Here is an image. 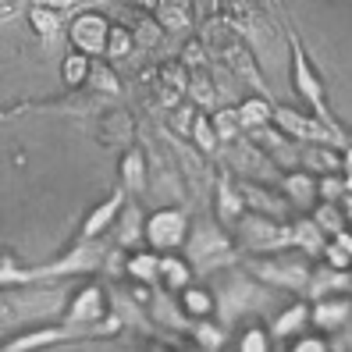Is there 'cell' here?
Wrapping results in <instances>:
<instances>
[{
    "mask_svg": "<svg viewBox=\"0 0 352 352\" xmlns=\"http://www.w3.org/2000/svg\"><path fill=\"white\" fill-rule=\"evenodd\" d=\"M235 228H239V235H242V242L250 245V250H278V245L292 242V228L274 224L271 217H263V214H239Z\"/></svg>",
    "mask_w": 352,
    "mask_h": 352,
    "instance_id": "obj_1",
    "label": "cell"
},
{
    "mask_svg": "<svg viewBox=\"0 0 352 352\" xmlns=\"http://www.w3.org/2000/svg\"><path fill=\"white\" fill-rule=\"evenodd\" d=\"M93 132H96V142H100V146H107V150L129 146L132 135H135V118L125 107H107V111L96 114Z\"/></svg>",
    "mask_w": 352,
    "mask_h": 352,
    "instance_id": "obj_2",
    "label": "cell"
},
{
    "mask_svg": "<svg viewBox=\"0 0 352 352\" xmlns=\"http://www.w3.org/2000/svg\"><path fill=\"white\" fill-rule=\"evenodd\" d=\"M292 50H296V89L314 103V111L320 114V121L331 129V132H338L335 129V121H331V114H327V107H324V86H320V78L314 75V68H309V60H306V54H302V47H299V39L292 36ZM342 135V132H338Z\"/></svg>",
    "mask_w": 352,
    "mask_h": 352,
    "instance_id": "obj_3",
    "label": "cell"
},
{
    "mask_svg": "<svg viewBox=\"0 0 352 352\" xmlns=\"http://www.w3.org/2000/svg\"><path fill=\"white\" fill-rule=\"evenodd\" d=\"M253 271L267 281H274L281 288H306L309 281V267L302 260H292V256H274V260H253L250 263Z\"/></svg>",
    "mask_w": 352,
    "mask_h": 352,
    "instance_id": "obj_4",
    "label": "cell"
},
{
    "mask_svg": "<svg viewBox=\"0 0 352 352\" xmlns=\"http://www.w3.org/2000/svg\"><path fill=\"white\" fill-rule=\"evenodd\" d=\"M185 214L182 210H157L146 221V239L157 250H175V245L185 242Z\"/></svg>",
    "mask_w": 352,
    "mask_h": 352,
    "instance_id": "obj_5",
    "label": "cell"
},
{
    "mask_svg": "<svg viewBox=\"0 0 352 352\" xmlns=\"http://www.w3.org/2000/svg\"><path fill=\"white\" fill-rule=\"evenodd\" d=\"M107 18L103 14H78L75 22H72V43H75V50H82V54H103L107 50Z\"/></svg>",
    "mask_w": 352,
    "mask_h": 352,
    "instance_id": "obj_6",
    "label": "cell"
},
{
    "mask_svg": "<svg viewBox=\"0 0 352 352\" xmlns=\"http://www.w3.org/2000/svg\"><path fill=\"white\" fill-rule=\"evenodd\" d=\"M107 292H103L100 285H89L75 292V302L68 309V320L72 324H93V320H107Z\"/></svg>",
    "mask_w": 352,
    "mask_h": 352,
    "instance_id": "obj_7",
    "label": "cell"
},
{
    "mask_svg": "<svg viewBox=\"0 0 352 352\" xmlns=\"http://www.w3.org/2000/svg\"><path fill=\"white\" fill-rule=\"evenodd\" d=\"M271 118H278V125H281L285 132L299 135V139H317V142H320V139H338V142H342V135L331 132L324 121H309V118H302V114H292L288 107H274Z\"/></svg>",
    "mask_w": 352,
    "mask_h": 352,
    "instance_id": "obj_8",
    "label": "cell"
},
{
    "mask_svg": "<svg viewBox=\"0 0 352 352\" xmlns=\"http://www.w3.org/2000/svg\"><path fill=\"white\" fill-rule=\"evenodd\" d=\"M153 11H157L160 29H168V32H185L192 25L189 0H153Z\"/></svg>",
    "mask_w": 352,
    "mask_h": 352,
    "instance_id": "obj_9",
    "label": "cell"
},
{
    "mask_svg": "<svg viewBox=\"0 0 352 352\" xmlns=\"http://www.w3.org/2000/svg\"><path fill=\"white\" fill-rule=\"evenodd\" d=\"M86 89L89 93H103V96H118L121 93V78L111 65H103V60H93L89 57V65H86Z\"/></svg>",
    "mask_w": 352,
    "mask_h": 352,
    "instance_id": "obj_10",
    "label": "cell"
},
{
    "mask_svg": "<svg viewBox=\"0 0 352 352\" xmlns=\"http://www.w3.org/2000/svg\"><path fill=\"white\" fill-rule=\"evenodd\" d=\"M121 203H125V196H121V189H118V192H114V196H111L107 203H103L100 210H96V214H93V217L86 221V224H82V232H78V242H86V239H96V235L103 232V224H107V221H111V217L118 214V206H121Z\"/></svg>",
    "mask_w": 352,
    "mask_h": 352,
    "instance_id": "obj_11",
    "label": "cell"
},
{
    "mask_svg": "<svg viewBox=\"0 0 352 352\" xmlns=\"http://www.w3.org/2000/svg\"><path fill=\"white\" fill-rule=\"evenodd\" d=\"M29 22H32V29L43 36V39H54V36L60 32V25H65V18L57 14V8L32 4V8H29Z\"/></svg>",
    "mask_w": 352,
    "mask_h": 352,
    "instance_id": "obj_12",
    "label": "cell"
},
{
    "mask_svg": "<svg viewBox=\"0 0 352 352\" xmlns=\"http://www.w3.org/2000/svg\"><path fill=\"white\" fill-rule=\"evenodd\" d=\"M217 203H221V221L235 224L239 214H242V206H245V199L239 192H232V178H228V175H221V182H217Z\"/></svg>",
    "mask_w": 352,
    "mask_h": 352,
    "instance_id": "obj_13",
    "label": "cell"
},
{
    "mask_svg": "<svg viewBox=\"0 0 352 352\" xmlns=\"http://www.w3.org/2000/svg\"><path fill=\"white\" fill-rule=\"evenodd\" d=\"M129 32H132V39H135V47H146V50H150V47H160V32H164V29H160V22H153L150 14L139 11L135 22L129 25Z\"/></svg>",
    "mask_w": 352,
    "mask_h": 352,
    "instance_id": "obj_14",
    "label": "cell"
},
{
    "mask_svg": "<svg viewBox=\"0 0 352 352\" xmlns=\"http://www.w3.org/2000/svg\"><path fill=\"white\" fill-rule=\"evenodd\" d=\"M235 114H239L242 129H256V125H267V121H271V103H267L263 96H253V100H245Z\"/></svg>",
    "mask_w": 352,
    "mask_h": 352,
    "instance_id": "obj_15",
    "label": "cell"
},
{
    "mask_svg": "<svg viewBox=\"0 0 352 352\" xmlns=\"http://www.w3.org/2000/svg\"><path fill=\"white\" fill-rule=\"evenodd\" d=\"M349 314H352V302H349V299H335V302H327V299L320 296V306L314 309V320H317L320 327H338Z\"/></svg>",
    "mask_w": 352,
    "mask_h": 352,
    "instance_id": "obj_16",
    "label": "cell"
},
{
    "mask_svg": "<svg viewBox=\"0 0 352 352\" xmlns=\"http://www.w3.org/2000/svg\"><path fill=\"white\" fill-rule=\"evenodd\" d=\"M121 178H125V189H132V192H139L142 185H146V157H142L139 150H132L129 157H125V164H121Z\"/></svg>",
    "mask_w": 352,
    "mask_h": 352,
    "instance_id": "obj_17",
    "label": "cell"
},
{
    "mask_svg": "<svg viewBox=\"0 0 352 352\" xmlns=\"http://www.w3.org/2000/svg\"><path fill=\"white\" fill-rule=\"evenodd\" d=\"M129 271H132L135 278H142V281H157V278H160V260H157L153 253H135V256L129 260Z\"/></svg>",
    "mask_w": 352,
    "mask_h": 352,
    "instance_id": "obj_18",
    "label": "cell"
},
{
    "mask_svg": "<svg viewBox=\"0 0 352 352\" xmlns=\"http://www.w3.org/2000/svg\"><path fill=\"white\" fill-rule=\"evenodd\" d=\"M320 235H324V232H320V224H314V221H299L292 239H296L299 245H306L309 253H320V250H324V239H320Z\"/></svg>",
    "mask_w": 352,
    "mask_h": 352,
    "instance_id": "obj_19",
    "label": "cell"
},
{
    "mask_svg": "<svg viewBox=\"0 0 352 352\" xmlns=\"http://www.w3.org/2000/svg\"><path fill=\"white\" fill-rule=\"evenodd\" d=\"M132 47H135V39H132L129 25H111L107 29V50H111V57H125Z\"/></svg>",
    "mask_w": 352,
    "mask_h": 352,
    "instance_id": "obj_20",
    "label": "cell"
},
{
    "mask_svg": "<svg viewBox=\"0 0 352 352\" xmlns=\"http://www.w3.org/2000/svg\"><path fill=\"white\" fill-rule=\"evenodd\" d=\"M160 274H164V285H168V288H178V285L189 281V267L178 263L175 256H164L160 260Z\"/></svg>",
    "mask_w": 352,
    "mask_h": 352,
    "instance_id": "obj_21",
    "label": "cell"
},
{
    "mask_svg": "<svg viewBox=\"0 0 352 352\" xmlns=\"http://www.w3.org/2000/svg\"><path fill=\"white\" fill-rule=\"evenodd\" d=\"M86 65H89V57L82 54V50H78L75 57H68V60H65V82H68L72 89H78V86H82V78H86Z\"/></svg>",
    "mask_w": 352,
    "mask_h": 352,
    "instance_id": "obj_22",
    "label": "cell"
},
{
    "mask_svg": "<svg viewBox=\"0 0 352 352\" xmlns=\"http://www.w3.org/2000/svg\"><path fill=\"white\" fill-rule=\"evenodd\" d=\"M235 129H239V114H235V111H221V114L214 118V132H217V142L235 139Z\"/></svg>",
    "mask_w": 352,
    "mask_h": 352,
    "instance_id": "obj_23",
    "label": "cell"
},
{
    "mask_svg": "<svg viewBox=\"0 0 352 352\" xmlns=\"http://www.w3.org/2000/svg\"><path fill=\"white\" fill-rule=\"evenodd\" d=\"M288 192L296 196V203L309 206V203H314V182H309L306 175H292V178H288Z\"/></svg>",
    "mask_w": 352,
    "mask_h": 352,
    "instance_id": "obj_24",
    "label": "cell"
},
{
    "mask_svg": "<svg viewBox=\"0 0 352 352\" xmlns=\"http://www.w3.org/2000/svg\"><path fill=\"white\" fill-rule=\"evenodd\" d=\"M302 320H306V306L299 302V306H292V309H288V314H285V317H281V320L274 324V335H278V338H285L288 331H296V327H299Z\"/></svg>",
    "mask_w": 352,
    "mask_h": 352,
    "instance_id": "obj_25",
    "label": "cell"
},
{
    "mask_svg": "<svg viewBox=\"0 0 352 352\" xmlns=\"http://www.w3.org/2000/svg\"><path fill=\"white\" fill-rule=\"evenodd\" d=\"M182 302H185V309H189V314H196V317H203L206 309H210V296L199 292V288H189V292L182 296Z\"/></svg>",
    "mask_w": 352,
    "mask_h": 352,
    "instance_id": "obj_26",
    "label": "cell"
},
{
    "mask_svg": "<svg viewBox=\"0 0 352 352\" xmlns=\"http://www.w3.org/2000/svg\"><path fill=\"white\" fill-rule=\"evenodd\" d=\"M192 132H196L203 150H217V132H214V125H206V118H196V129Z\"/></svg>",
    "mask_w": 352,
    "mask_h": 352,
    "instance_id": "obj_27",
    "label": "cell"
},
{
    "mask_svg": "<svg viewBox=\"0 0 352 352\" xmlns=\"http://www.w3.org/2000/svg\"><path fill=\"white\" fill-rule=\"evenodd\" d=\"M196 338H199L203 345H210V349H214V345H221V331H214V327L199 324V327H196Z\"/></svg>",
    "mask_w": 352,
    "mask_h": 352,
    "instance_id": "obj_28",
    "label": "cell"
},
{
    "mask_svg": "<svg viewBox=\"0 0 352 352\" xmlns=\"http://www.w3.org/2000/svg\"><path fill=\"white\" fill-rule=\"evenodd\" d=\"M242 349H267V338H263V331H250V335L242 338Z\"/></svg>",
    "mask_w": 352,
    "mask_h": 352,
    "instance_id": "obj_29",
    "label": "cell"
},
{
    "mask_svg": "<svg viewBox=\"0 0 352 352\" xmlns=\"http://www.w3.org/2000/svg\"><path fill=\"white\" fill-rule=\"evenodd\" d=\"M299 349H306V352H317V349H324V342H317V338H306V342H299Z\"/></svg>",
    "mask_w": 352,
    "mask_h": 352,
    "instance_id": "obj_30",
    "label": "cell"
},
{
    "mask_svg": "<svg viewBox=\"0 0 352 352\" xmlns=\"http://www.w3.org/2000/svg\"><path fill=\"white\" fill-rule=\"evenodd\" d=\"M0 114H4V111H0Z\"/></svg>",
    "mask_w": 352,
    "mask_h": 352,
    "instance_id": "obj_31",
    "label": "cell"
}]
</instances>
